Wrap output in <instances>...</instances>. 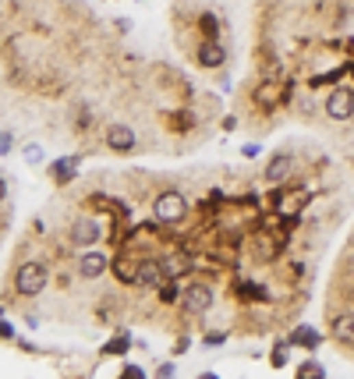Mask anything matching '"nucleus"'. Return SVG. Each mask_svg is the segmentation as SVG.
Segmentation results:
<instances>
[{
	"label": "nucleus",
	"instance_id": "obj_1",
	"mask_svg": "<svg viewBox=\"0 0 354 379\" xmlns=\"http://www.w3.org/2000/svg\"><path fill=\"white\" fill-rule=\"evenodd\" d=\"M50 287V262L47 259H22L11 273V291L22 302H36Z\"/></svg>",
	"mask_w": 354,
	"mask_h": 379
},
{
	"label": "nucleus",
	"instance_id": "obj_2",
	"mask_svg": "<svg viewBox=\"0 0 354 379\" xmlns=\"http://www.w3.org/2000/svg\"><path fill=\"white\" fill-rule=\"evenodd\" d=\"M149 209H153V223H160V227H181L192 217V202L181 188H160Z\"/></svg>",
	"mask_w": 354,
	"mask_h": 379
},
{
	"label": "nucleus",
	"instance_id": "obj_3",
	"mask_svg": "<svg viewBox=\"0 0 354 379\" xmlns=\"http://www.w3.org/2000/svg\"><path fill=\"white\" fill-rule=\"evenodd\" d=\"M103 241H107V223H103V217L81 209V213L71 220V227H68V245L75 252H86V248H99Z\"/></svg>",
	"mask_w": 354,
	"mask_h": 379
},
{
	"label": "nucleus",
	"instance_id": "obj_4",
	"mask_svg": "<svg viewBox=\"0 0 354 379\" xmlns=\"http://www.w3.org/2000/svg\"><path fill=\"white\" fill-rule=\"evenodd\" d=\"M216 305V291H213V284L205 280V277H192L188 284H184V291H181V312L184 315H192V319H202L205 312H210Z\"/></svg>",
	"mask_w": 354,
	"mask_h": 379
},
{
	"label": "nucleus",
	"instance_id": "obj_5",
	"mask_svg": "<svg viewBox=\"0 0 354 379\" xmlns=\"http://www.w3.org/2000/svg\"><path fill=\"white\" fill-rule=\"evenodd\" d=\"M103 145H107V153L128 160L138 153V132L128 121H107L103 124Z\"/></svg>",
	"mask_w": 354,
	"mask_h": 379
},
{
	"label": "nucleus",
	"instance_id": "obj_6",
	"mask_svg": "<svg viewBox=\"0 0 354 379\" xmlns=\"http://www.w3.org/2000/svg\"><path fill=\"white\" fill-rule=\"evenodd\" d=\"M160 269H163V280H184L188 273H195V256L184 245H170V248H160Z\"/></svg>",
	"mask_w": 354,
	"mask_h": 379
},
{
	"label": "nucleus",
	"instance_id": "obj_7",
	"mask_svg": "<svg viewBox=\"0 0 354 379\" xmlns=\"http://www.w3.org/2000/svg\"><path fill=\"white\" fill-rule=\"evenodd\" d=\"M110 252L107 248H86V252H75V277L78 280H99L110 273Z\"/></svg>",
	"mask_w": 354,
	"mask_h": 379
},
{
	"label": "nucleus",
	"instance_id": "obj_8",
	"mask_svg": "<svg viewBox=\"0 0 354 379\" xmlns=\"http://www.w3.org/2000/svg\"><path fill=\"white\" fill-rule=\"evenodd\" d=\"M160 121H163V132H170V135H192L199 124H202V117H199V110H195V103H181V107L163 110Z\"/></svg>",
	"mask_w": 354,
	"mask_h": 379
},
{
	"label": "nucleus",
	"instance_id": "obj_9",
	"mask_svg": "<svg viewBox=\"0 0 354 379\" xmlns=\"http://www.w3.org/2000/svg\"><path fill=\"white\" fill-rule=\"evenodd\" d=\"M323 110L333 124H344L354 117V89L351 86H333L323 99Z\"/></svg>",
	"mask_w": 354,
	"mask_h": 379
},
{
	"label": "nucleus",
	"instance_id": "obj_10",
	"mask_svg": "<svg viewBox=\"0 0 354 379\" xmlns=\"http://www.w3.org/2000/svg\"><path fill=\"white\" fill-rule=\"evenodd\" d=\"M192 64L199 71H220L227 64V47L220 43V39H199V43L192 47Z\"/></svg>",
	"mask_w": 354,
	"mask_h": 379
},
{
	"label": "nucleus",
	"instance_id": "obj_11",
	"mask_svg": "<svg viewBox=\"0 0 354 379\" xmlns=\"http://www.w3.org/2000/svg\"><path fill=\"white\" fill-rule=\"evenodd\" d=\"M290 178H294V153L277 149L273 156L266 160V167H262V181H266L269 188H280V184H287Z\"/></svg>",
	"mask_w": 354,
	"mask_h": 379
},
{
	"label": "nucleus",
	"instance_id": "obj_12",
	"mask_svg": "<svg viewBox=\"0 0 354 379\" xmlns=\"http://www.w3.org/2000/svg\"><path fill=\"white\" fill-rule=\"evenodd\" d=\"M81 153H68V156H57V160H50L47 163V178L57 184V188H68V184H75L78 181V171H81Z\"/></svg>",
	"mask_w": 354,
	"mask_h": 379
},
{
	"label": "nucleus",
	"instance_id": "obj_13",
	"mask_svg": "<svg viewBox=\"0 0 354 379\" xmlns=\"http://www.w3.org/2000/svg\"><path fill=\"white\" fill-rule=\"evenodd\" d=\"M110 273L121 287H135V277H138V252L131 248H117L114 259H110Z\"/></svg>",
	"mask_w": 354,
	"mask_h": 379
},
{
	"label": "nucleus",
	"instance_id": "obj_14",
	"mask_svg": "<svg viewBox=\"0 0 354 379\" xmlns=\"http://www.w3.org/2000/svg\"><path fill=\"white\" fill-rule=\"evenodd\" d=\"M283 93H287V86L280 78H262L259 86L252 89V107H259V110H277L280 103H283Z\"/></svg>",
	"mask_w": 354,
	"mask_h": 379
},
{
	"label": "nucleus",
	"instance_id": "obj_15",
	"mask_svg": "<svg viewBox=\"0 0 354 379\" xmlns=\"http://www.w3.org/2000/svg\"><path fill=\"white\" fill-rule=\"evenodd\" d=\"M160 284H163L160 256H156V252H138V277H135V287H142V291H156Z\"/></svg>",
	"mask_w": 354,
	"mask_h": 379
},
{
	"label": "nucleus",
	"instance_id": "obj_16",
	"mask_svg": "<svg viewBox=\"0 0 354 379\" xmlns=\"http://www.w3.org/2000/svg\"><path fill=\"white\" fill-rule=\"evenodd\" d=\"M131 347H135V337H131V330H128V326H117V330L110 333V341L99 347V354H103V358H124Z\"/></svg>",
	"mask_w": 354,
	"mask_h": 379
},
{
	"label": "nucleus",
	"instance_id": "obj_17",
	"mask_svg": "<svg viewBox=\"0 0 354 379\" xmlns=\"http://www.w3.org/2000/svg\"><path fill=\"white\" fill-rule=\"evenodd\" d=\"M287 347H305V351H316L319 344H323V333L316 330V326H308V323H301V326H294L287 333V341H283Z\"/></svg>",
	"mask_w": 354,
	"mask_h": 379
},
{
	"label": "nucleus",
	"instance_id": "obj_18",
	"mask_svg": "<svg viewBox=\"0 0 354 379\" xmlns=\"http://www.w3.org/2000/svg\"><path fill=\"white\" fill-rule=\"evenodd\" d=\"M195 32H199V39H220L223 36V18L216 14V11H195Z\"/></svg>",
	"mask_w": 354,
	"mask_h": 379
},
{
	"label": "nucleus",
	"instance_id": "obj_19",
	"mask_svg": "<svg viewBox=\"0 0 354 379\" xmlns=\"http://www.w3.org/2000/svg\"><path fill=\"white\" fill-rule=\"evenodd\" d=\"M181 291H184V280H163L156 287V302L163 308H177L181 305Z\"/></svg>",
	"mask_w": 354,
	"mask_h": 379
},
{
	"label": "nucleus",
	"instance_id": "obj_20",
	"mask_svg": "<svg viewBox=\"0 0 354 379\" xmlns=\"http://www.w3.org/2000/svg\"><path fill=\"white\" fill-rule=\"evenodd\" d=\"M329 333H333V341H337V344H354V315H337L333 326H329Z\"/></svg>",
	"mask_w": 354,
	"mask_h": 379
},
{
	"label": "nucleus",
	"instance_id": "obj_21",
	"mask_svg": "<svg viewBox=\"0 0 354 379\" xmlns=\"http://www.w3.org/2000/svg\"><path fill=\"white\" fill-rule=\"evenodd\" d=\"M294 379H326V365L319 362V358H308V362L298 365Z\"/></svg>",
	"mask_w": 354,
	"mask_h": 379
},
{
	"label": "nucleus",
	"instance_id": "obj_22",
	"mask_svg": "<svg viewBox=\"0 0 354 379\" xmlns=\"http://www.w3.org/2000/svg\"><path fill=\"white\" fill-rule=\"evenodd\" d=\"M22 156H25L29 167H47V153H43V145H39V142H29L22 149Z\"/></svg>",
	"mask_w": 354,
	"mask_h": 379
},
{
	"label": "nucleus",
	"instance_id": "obj_23",
	"mask_svg": "<svg viewBox=\"0 0 354 379\" xmlns=\"http://www.w3.org/2000/svg\"><path fill=\"white\" fill-rule=\"evenodd\" d=\"M287 362H290V347L280 341L273 351H269V369H287Z\"/></svg>",
	"mask_w": 354,
	"mask_h": 379
},
{
	"label": "nucleus",
	"instance_id": "obj_24",
	"mask_svg": "<svg viewBox=\"0 0 354 379\" xmlns=\"http://www.w3.org/2000/svg\"><path fill=\"white\" fill-rule=\"evenodd\" d=\"M117 379H149V372H145L142 365H135V362H124L121 372H117Z\"/></svg>",
	"mask_w": 354,
	"mask_h": 379
},
{
	"label": "nucleus",
	"instance_id": "obj_25",
	"mask_svg": "<svg viewBox=\"0 0 354 379\" xmlns=\"http://www.w3.org/2000/svg\"><path fill=\"white\" fill-rule=\"evenodd\" d=\"M18 341V330H14V323L8 319V315H0V344H14Z\"/></svg>",
	"mask_w": 354,
	"mask_h": 379
},
{
	"label": "nucleus",
	"instance_id": "obj_26",
	"mask_svg": "<svg viewBox=\"0 0 354 379\" xmlns=\"http://www.w3.org/2000/svg\"><path fill=\"white\" fill-rule=\"evenodd\" d=\"M14 142H18V138H14V132H11V128H0V160L14 153Z\"/></svg>",
	"mask_w": 354,
	"mask_h": 379
},
{
	"label": "nucleus",
	"instance_id": "obj_27",
	"mask_svg": "<svg viewBox=\"0 0 354 379\" xmlns=\"http://www.w3.org/2000/svg\"><path fill=\"white\" fill-rule=\"evenodd\" d=\"M199 344H202V347H220V344H227V330H210V333H202Z\"/></svg>",
	"mask_w": 354,
	"mask_h": 379
},
{
	"label": "nucleus",
	"instance_id": "obj_28",
	"mask_svg": "<svg viewBox=\"0 0 354 379\" xmlns=\"http://www.w3.org/2000/svg\"><path fill=\"white\" fill-rule=\"evenodd\" d=\"M153 379H177V365L174 362H160L153 369Z\"/></svg>",
	"mask_w": 354,
	"mask_h": 379
},
{
	"label": "nucleus",
	"instance_id": "obj_29",
	"mask_svg": "<svg viewBox=\"0 0 354 379\" xmlns=\"http://www.w3.org/2000/svg\"><path fill=\"white\" fill-rule=\"evenodd\" d=\"M259 153H262L259 142H244V145H241V156H244V160H259Z\"/></svg>",
	"mask_w": 354,
	"mask_h": 379
},
{
	"label": "nucleus",
	"instance_id": "obj_30",
	"mask_svg": "<svg viewBox=\"0 0 354 379\" xmlns=\"http://www.w3.org/2000/svg\"><path fill=\"white\" fill-rule=\"evenodd\" d=\"M188 347H192V337H188V333H181L177 341H174V354H188Z\"/></svg>",
	"mask_w": 354,
	"mask_h": 379
},
{
	"label": "nucleus",
	"instance_id": "obj_31",
	"mask_svg": "<svg viewBox=\"0 0 354 379\" xmlns=\"http://www.w3.org/2000/svg\"><path fill=\"white\" fill-rule=\"evenodd\" d=\"M14 347H18V351H25V354H39V347L29 341V337H18V341H14Z\"/></svg>",
	"mask_w": 354,
	"mask_h": 379
},
{
	"label": "nucleus",
	"instance_id": "obj_32",
	"mask_svg": "<svg viewBox=\"0 0 354 379\" xmlns=\"http://www.w3.org/2000/svg\"><path fill=\"white\" fill-rule=\"evenodd\" d=\"M220 128H223V132H238L241 124H238V117H234V114H223V117H220Z\"/></svg>",
	"mask_w": 354,
	"mask_h": 379
},
{
	"label": "nucleus",
	"instance_id": "obj_33",
	"mask_svg": "<svg viewBox=\"0 0 354 379\" xmlns=\"http://www.w3.org/2000/svg\"><path fill=\"white\" fill-rule=\"evenodd\" d=\"M114 29H117L121 36H131L135 25H131V18H114Z\"/></svg>",
	"mask_w": 354,
	"mask_h": 379
},
{
	"label": "nucleus",
	"instance_id": "obj_34",
	"mask_svg": "<svg viewBox=\"0 0 354 379\" xmlns=\"http://www.w3.org/2000/svg\"><path fill=\"white\" fill-rule=\"evenodd\" d=\"M8 195H11V181H8L4 174H0V206L8 202Z\"/></svg>",
	"mask_w": 354,
	"mask_h": 379
},
{
	"label": "nucleus",
	"instance_id": "obj_35",
	"mask_svg": "<svg viewBox=\"0 0 354 379\" xmlns=\"http://www.w3.org/2000/svg\"><path fill=\"white\" fill-rule=\"evenodd\" d=\"M25 326H29V330H39V315H25Z\"/></svg>",
	"mask_w": 354,
	"mask_h": 379
},
{
	"label": "nucleus",
	"instance_id": "obj_36",
	"mask_svg": "<svg viewBox=\"0 0 354 379\" xmlns=\"http://www.w3.org/2000/svg\"><path fill=\"white\" fill-rule=\"evenodd\" d=\"M195 379H220V376H216V372H199Z\"/></svg>",
	"mask_w": 354,
	"mask_h": 379
},
{
	"label": "nucleus",
	"instance_id": "obj_37",
	"mask_svg": "<svg viewBox=\"0 0 354 379\" xmlns=\"http://www.w3.org/2000/svg\"><path fill=\"white\" fill-rule=\"evenodd\" d=\"M344 47H347V50H351V53H354V39H347V43H344Z\"/></svg>",
	"mask_w": 354,
	"mask_h": 379
},
{
	"label": "nucleus",
	"instance_id": "obj_38",
	"mask_svg": "<svg viewBox=\"0 0 354 379\" xmlns=\"http://www.w3.org/2000/svg\"><path fill=\"white\" fill-rule=\"evenodd\" d=\"M0 315H4V305H0Z\"/></svg>",
	"mask_w": 354,
	"mask_h": 379
},
{
	"label": "nucleus",
	"instance_id": "obj_39",
	"mask_svg": "<svg viewBox=\"0 0 354 379\" xmlns=\"http://www.w3.org/2000/svg\"><path fill=\"white\" fill-rule=\"evenodd\" d=\"M107 4H114V0H107Z\"/></svg>",
	"mask_w": 354,
	"mask_h": 379
}]
</instances>
